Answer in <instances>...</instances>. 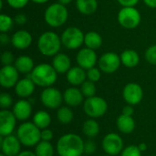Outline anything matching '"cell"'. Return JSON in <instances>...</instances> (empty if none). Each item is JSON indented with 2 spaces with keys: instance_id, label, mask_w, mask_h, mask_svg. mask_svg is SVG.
Masks as SVG:
<instances>
[{
  "instance_id": "21",
  "label": "cell",
  "mask_w": 156,
  "mask_h": 156,
  "mask_svg": "<svg viewBox=\"0 0 156 156\" xmlns=\"http://www.w3.org/2000/svg\"><path fill=\"white\" fill-rule=\"evenodd\" d=\"M68 82L74 86H80L85 80H87V70L80 68V66L71 67L69 70L66 73Z\"/></svg>"
},
{
  "instance_id": "34",
  "label": "cell",
  "mask_w": 156,
  "mask_h": 156,
  "mask_svg": "<svg viewBox=\"0 0 156 156\" xmlns=\"http://www.w3.org/2000/svg\"><path fill=\"white\" fill-rule=\"evenodd\" d=\"M13 105V98L7 92L0 94V107L2 110H8Z\"/></svg>"
},
{
  "instance_id": "50",
  "label": "cell",
  "mask_w": 156,
  "mask_h": 156,
  "mask_svg": "<svg viewBox=\"0 0 156 156\" xmlns=\"http://www.w3.org/2000/svg\"><path fill=\"white\" fill-rule=\"evenodd\" d=\"M72 2V0H58V3L64 5H67L69 4H70Z\"/></svg>"
},
{
  "instance_id": "52",
  "label": "cell",
  "mask_w": 156,
  "mask_h": 156,
  "mask_svg": "<svg viewBox=\"0 0 156 156\" xmlns=\"http://www.w3.org/2000/svg\"><path fill=\"white\" fill-rule=\"evenodd\" d=\"M102 156H111V155H109V154H105V155H102Z\"/></svg>"
},
{
  "instance_id": "28",
  "label": "cell",
  "mask_w": 156,
  "mask_h": 156,
  "mask_svg": "<svg viewBox=\"0 0 156 156\" xmlns=\"http://www.w3.org/2000/svg\"><path fill=\"white\" fill-rule=\"evenodd\" d=\"M82 133L88 138H94L100 133V124L95 119L90 118L83 122Z\"/></svg>"
},
{
  "instance_id": "27",
  "label": "cell",
  "mask_w": 156,
  "mask_h": 156,
  "mask_svg": "<svg viewBox=\"0 0 156 156\" xmlns=\"http://www.w3.org/2000/svg\"><path fill=\"white\" fill-rule=\"evenodd\" d=\"M102 37L101 36L95 31H90L85 34L84 37V45L86 48L96 50L100 48L102 45Z\"/></svg>"
},
{
  "instance_id": "14",
  "label": "cell",
  "mask_w": 156,
  "mask_h": 156,
  "mask_svg": "<svg viewBox=\"0 0 156 156\" xmlns=\"http://www.w3.org/2000/svg\"><path fill=\"white\" fill-rule=\"evenodd\" d=\"M98 60L99 58L95 50L86 47L80 49L76 56V61L78 66L86 70L95 67L98 63Z\"/></svg>"
},
{
  "instance_id": "1",
  "label": "cell",
  "mask_w": 156,
  "mask_h": 156,
  "mask_svg": "<svg viewBox=\"0 0 156 156\" xmlns=\"http://www.w3.org/2000/svg\"><path fill=\"white\" fill-rule=\"evenodd\" d=\"M58 156H81L84 154V141L76 133L63 134L57 142Z\"/></svg>"
},
{
  "instance_id": "53",
  "label": "cell",
  "mask_w": 156,
  "mask_h": 156,
  "mask_svg": "<svg viewBox=\"0 0 156 156\" xmlns=\"http://www.w3.org/2000/svg\"><path fill=\"white\" fill-rule=\"evenodd\" d=\"M146 156H151V155H146Z\"/></svg>"
},
{
  "instance_id": "47",
  "label": "cell",
  "mask_w": 156,
  "mask_h": 156,
  "mask_svg": "<svg viewBox=\"0 0 156 156\" xmlns=\"http://www.w3.org/2000/svg\"><path fill=\"white\" fill-rule=\"evenodd\" d=\"M16 156H37L35 152L31 151H21Z\"/></svg>"
},
{
  "instance_id": "15",
  "label": "cell",
  "mask_w": 156,
  "mask_h": 156,
  "mask_svg": "<svg viewBox=\"0 0 156 156\" xmlns=\"http://www.w3.org/2000/svg\"><path fill=\"white\" fill-rule=\"evenodd\" d=\"M19 80V72L14 65L3 66L0 69V85L5 89L16 86Z\"/></svg>"
},
{
  "instance_id": "43",
  "label": "cell",
  "mask_w": 156,
  "mask_h": 156,
  "mask_svg": "<svg viewBox=\"0 0 156 156\" xmlns=\"http://www.w3.org/2000/svg\"><path fill=\"white\" fill-rule=\"evenodd\" d=\"M119 2V4L124 7V6H135L139 0H117Z\"/></svg>"
},
{
  "instance_id": "31",
  "label": "cell",
  "mask_w": 156,
  "mask_h": 156,
  "mask_svg": "<svg viewBox=\"0 0 156 156\" xmlns=\"http://www.w3.org/2000/svg\"><path fill=\"white\" fill-rule=\"evenodd\" d=\"M34 152L37 156H53L55 149L50 142L40 141L35 146Z\"/></svg>"
},
{
  "instance_id": "17",
  "label": "cell",
  "mask_w": 156,
  "mask_h": 156,
  "mask_svg": "<svg viewBox=\"0 0 156 156\" xmlns=\"http://www.w3.org/2000/svg\"><path fill=\"white\" fill-rule=\"evenodd\" d=\"M12 112L17 121L26 122L32 114V105L29 101L26 99H20L13 105Z\"/></svg>"
},
{
  "instance_id": "29",
  "label": "cell",
  "mask_w": 156,
  "mask_h": 156,
  "mask_svg": "<svg viewBox=\"0 0 156 156\" xmlns=\"http://www.w3.org/2000/svg\"><path fill=\"white\" fill-rule=\"evenodd\" d=\"M35 125H37L40 130L48 128L51 123V116L46 111H38L33 115V121Z\"/></svg>"
},
{
  "instance_id": "26",
  "label": "cell",
  "mask_w": 156,
  "mask_h": 156,
  "mask_svg": "<svg viewBox=\"0 0 156 156\" xmlns=\"http://www.w3.org/2000/svg\"><path fill=\"white\" fill-rule=\"evenodd\" d=\"M76 7L78 11L85 16L94 14L98 9L97 0H76Z\"/></svg>"
},
{
  "instance_id": "13",
  "label": "cell",
  "mask_w": 156,
  "mask_h": 156,
  "mask_svg": "<svg viewBox=\"0 0 156 156\" xmlns=\"http://www.w3.org/2000/svg\"><path fill=\"white\" fill-rule=\"evenodd\" d=\"M1 154L5 156H16L21 152L22 144L16 135L10 134L7 136H0Z\"/></svg>"
},
{
  "instance_id": "39",
  "label": "cell",
  "mask_w": 156,
  "mask_h": 156,
  "mask_svg": "<svg viewBox=\"0 0 156 156\" xmlns=\"http://www.w3.org/2000/svg\"><path fill=\"white\" fill-rule=\"evenodd\" d=\"M29 0H6V3L9 6L14 9H21L25 7Z\"/></svg>"
},
{
  "instance_id": "44",
  "label": "cell",
  "mask_w": 156,
  "mask_h": 156,
  "mask_svg": "<svg viewBox=\"0 0 156 156\" xmlns=\"http://www.w3.org/2000/svg\"><path fill=\"white\" fill-rule=\"evenodd\" d=\"M134 113V109L133 107V105L127 104L126 106H124L122 110V114L123 115H127V116H133Z\"/></svg>"
},
{
  "instance_id": "6",
  "label": "cell",
  "mask_w": 156,
  "mask_h": 156,
  "mask_svg": "<svg viewBox=\"0 0 156 156\" xmlns=\"http://www.w3.org/2000/svg\"><path fill=\"white\" fill-rule=\"evenodd\" d=\"M83 111L90 118H101L107 112L108 103L103 98L95 95L90 98H86L83 102Z\"/></svg>"
},
{
  "instance_id": "20",
  "label": "cell",
  "mask_w": 156,
  "mask_h": 156,
  "mask_svg": "<svg viewBox=\"0 0 156 156\" xmlns=\"http://www.w3.org/2000/svg\"><path fill=\"white\" fill-rule=\"evenodd\" d=\"M35 87L36 84L31 80V78L27 76V78L21 79L17 81V83L15 86V91L19 98L27 99L34 93Z\"/></svg>"
},
{
  "instance_id": "9",
  "label": "cell",
  "mask_w": 156,
  "mask_h": 156,
  "mask_svg": "<svg viewBox=\"0 0 156 156\" xmlns=\"http://www.w3.org/2000/svg\"><path fill=\"white\" fill-rule=\"evenodd\" d=\"M101 146L106 154L115 156L122 152L124 149V143L118 133H110L103 137Z\"/></svg>"
},
{
  "instance_id": "45",
  "label": "cell",
  "mask_w": 156,
  "mask_h": 156,
  "mask_svg": "<svg viewBox=\"0 0 156 156\" xmlns=\"http://www.w3.org/2000/svg\"><path fill=\"white\" fill-rule=\"evenodd\" d=\"M9 42L11 43V37H9L7 33H0V43L3 46H5Z\"/></svg>"
},
{
  "instance_id": "18",
  "label": "cell",
  "mask_w": 156,
  "mask_h": 156,
  "mask_svg": "<svg viewBox=\"0 0 156 156\" xmlns=\"http://www.w3.org/2000/svg\"><path fill=\"white\" fill-rule=\"evenodd\" d=\"M84 95L82 94L80 89L77 87L68 88L63 92V101L67 106L69 107H78L84 102Z\"/></svg>"
},
{
  "instance_id": "30",
  "label": "cell",
  "mask_w": 156,
  "mask_h": 156,
  "mask_svg": "<svg viewBox=\"0 0 156 156\" xmlns=\"http://www.w3.org/2000/svg\"><path fill=\"white\" fill-rule=\"evenodd\" d=\"M74 113L69 106L59 107L57 111V119L62 124H69L73 121Z\"/></svg>"
},
{
  "instance_id": "49",
  "label": "cell",
  "mask_w": 156,
  "mask_h": 156,
  "mask_svg": "<svg viewBox=\"0 0 156 156\" xmlns=\"http://www.w3.org/2000/svg\"><path fill=\"white\" fill-rule=\"evenodd\" d=\"M30 1H32L33 3H36V4H39V5H41V4H45V3L48 2L49 0H30Z\"/></svg>"
},
{
  "instance_id": "12",
  "label": "cell",
  "mask_w": 156,
  "mask_h": 156,
  "mask_svg": "<svg viewBox=\"0 0 156 156\" xmlns=\"http://www.w3.org/2000/svg\"><path fill=\"white\" fill-rule=\"evenodd\" d=\"M122 98L127 104L133 106L139 104L144 98L143 88L135 82L127 83L122 90Z\"/></svg>"
},
{
  "instance_id": "41",
  "label": "cell",
  "mask_w": 156,
  "mask_h": 156,
  "mask_svg": "<svg viewBox=\"0 0 156 156\" xmlns=\"http://www.w3.org/2000/svg\"><path fill=\"white\" fill-rule=\"evenodd\" d=\"M53 132L48 129H43L41 130V141H46V142H50L53 139Z\"/></svg>"
},
{
  "instance_id": "22",
  "label": "cell",
  "mask_w": 156,
  "mask_h": 156,
  "mask_svg": "<svg viewBox=\"0 0 156 156\" xmlns=\"http://www.w3.org/2000/svg\"><path fill=\"white\" fill-rule=\"evenodd\" d=\"M58 74H65L71 68V60L65 53H58L52 58V64Z\"/></svg>"
},
{
  "instance_id": "5",
  "label": "cell",
  "mask_w": 156,
  "mask_h": 156,
  "mask_svg": "<svg viewBox=\"0 0 156 156\" xmlns=\"http://www.w3.org/2000/svg\"><path fill=\"white\" fill-rule=\"evenodd\" d=\"M44 18L49 27H59L67 22L69 18V10L66 5L58 2L54 3L47 7Z\"/></svg>"
},
{
  "instance_id": "24",
  "label": "cell",
  "mask_w": 156,
  "mask_h": 156,
  "mask_svg": "<svg viewBox=\"0 0 156 156\" xmlns=\"http://www.w3.org/2000/svg\"><path fill=\"white\" fill-rule=\"evenodd\" d=\"M14 66L18 70V72L22 74H29L35 68L34 60L32 59L31 57L27 55L17 57L15 60Z\"/></svg>"
},
{
  "instance_id": "32",
  "label": "cell",
  "mask_w": 156,
  "mask_h": 156,
  "mask_svg": "<svg viewBox=\"0 0 156 156\" xmlns=\"http://www.w3.org/2000/svg\"><path fill=\"white\" fill-rule=\"evenodd\" d=\"M15 20L6 14L0 15V32L1 33H8L13 27Z\"/></svg>"
},
{
  "instance_id": "10",
  "label": "cell",
  "mask_w": 156,
  "mask_h": 156,
  "mask_svg": "<svg viewBox=\"0 0 156 156\" xmlns=\"http://www.w3.org/2000/svg\"><path fill=\"white\" fill-rule=\"evenodd\" d=\"M40 101L45 107L48 109H58L61 106L62 101H64L63 93L52 86L44 88L40 93Z\"/></svg>"
},
{
  "instance_id": "7",
  "label": "cell",
  "mask_w": 156,
  "mask_h": 156,
  "mask_svg": "<svg viewBox=\"0 0 156 156\" xmlns=\"http://www.w3.org/2000/svg\"><path fill=\"white\" fill-rule=\"evenodd\" d=\"M119 24L126 29L136 28L141 23V13L134 6L122 7L117 16Z\"/></svg>"
},
{
  "instance_id": "3",
  "label": "cell",
  "mask_w": 156,
  "mask_h": 156,
  "mask_svg": "<svg viewBox=\"0 0 156 156\" xmlns=\"http://www.w3.org/2000/svg\"><path fill=\"white\" fill-rule=\"evenodd\" d=\"M61 46L60 37L53 31L42 33L37 39V48L39 52L46 57H54L59 53Z\"/></svg>"
},
{
  "instance_id": "2",
  "label": "cell",
  "mask_w": 156,
  "mask_h": 156,
  "mask_svg": "<svg viewBox=\"0 0 156 156\" xmlns=\"http://www.w3.org/2000/svg\"><path fill=\"white\" fill-rule=\"evenodd\" d=\"M36 86L48 88L51 87L58 79V72L53 66L48 63H40L35 66L31 73L28 74Z\"/></svg>"
},
{
  "instance_id": "16",
  "label": "cell",
  "mask_w": 156,
  "mask_h": 156,
  "mask_svg": "<svg viewBox=\"0 0 156 156\" xmlns=\"http://www.w3.org/2000/svg\"><path fill=\"white\" fill-rule=\"evenodd\" d=\"M17 119L12 111H0V136H7L13 134Z\"/></svg>"
},
{
  "instance_id": "51",
  "label": "cell",
  "mask_w": 156,
  "mask_h": 156,
  "mask_svg": "<svg viewBox=\"0 0 156 156\" xmlns=\"http://www.w3.org/2000/svg\"><path fill=\"white\" fill-rule=\"evenodd\" d=\"M0 156H5V154H0Z\"/></svg>"
},
{
  "instance_id": "4",
  "label": "cell",
  "mask_w": 156,
  "mask_h": 156,
  "mask_svg": "<svg viewBox=\"0 0 156 156\" xmlns=\"http://www.w3.org/2000/svg\"><path fill=\"white\" fill-rule=\"evenodd\" d=\"M26 147L36 146L41 141V130L32 122H24L16 129V134Z\"/></svg>"
},
{
  "instance_id": "38",
  "label": "cell",
  "mask_w": 156,
  "mask_h": 156,
  "mask_svg": "<svg viewBox=\"0 0 156 156\" xmlns=\"http://www.w3.org/2000/svg\"><path fill=\"white\" fill-rule=\"evenodd\" d=\"M15 57L10 51H5L1 55V63L3 64V66L13 65V63H15Z\"/></svg>"
},
{
  "instance_id": "46",
  "label": "cell",
  "mask_w": 156,
  "mask_h": 156,
  "mask_svg": "<svg viewBox=\"0 0 156 156\" xmlns=\"http://www.w3.org/2000/svg\"><path fill=\"white\" fill-rule=\"evenodd\" d=\"M144 4L150 8H156V0H144Z\"/></svg>"
},
{
  "instance_id": "19",
  "label": "cell",
  "mask_w": 156,
  "mask_h": 156,
  "mask_svg": "<svg viewBox=\"0 0 156 156\" xmlns=\"http://www.w3.org/2000/svg\"><path fill=\"white\" fill-rule=\"evenodd\" d=\"M32 35L27 30H18L11 36V44L16 49H26L32 44Z\"/></svg>"
},
{
  "instance_id": "8",
  "label": "cell",
  "mask_w": 156,
  "mask_h": 156,
  "mask_svg": "<svg viewBox=\"0 0 156 156\" xmlns=\"http://www.w3.org/2000/svg\"><path fill=\"white\" fill-rule=\"evenodd\" d=\"M85 34L77 27H67L61 34V43L68 49H77L84 44Z\"/></svg>"
},
{
  "instance_id": "40",
  "label": "cell",
  "mask_w": 156,
  "mask_h": 156,
  "mask_svg": "<svg viewBox=\"0 0 156 156\" xmlns=\"http://www.w3.org/2000/svg\"><path fill=\"white\" fill-rule=\"evenodd\" d=\"M97 146L92 140H87L84 142V154H92L96 152Z\"/></svg>"
},
{
  "instance_id": "23",
  "label": "cell",
  "mask_w": 156,
  "mask_h": 156,
  "mask_svg": "<svg viewBox=\"0 0 156 156\" xmlns=\"http://www.w3.org/2000/svg\"><path fill=\"white\" fill-rule=\"evenodd\" d=\"M120 57L122 64L128 69L135 68L136 66H138L140 62V56L138 52L134 49H125L121 53Z\"/></svg>"
},
{
  "instance_id": "35",
  "label": "cell",
  "mask_w": 156,
  "mask_h": 156,
  "mask_svg": "<svg viewBox=\"0 0 156 156\" xmlns=\"http://www.w3.org/2000/svg\"><path fill=\"white\" fill-rule=\"evenodd\" d=\"M101 70L100 69V68H96L93 67L90 69L87 70V80L92 81V82H98L101 78Z\"/></svg>"
},
{
  "instance_id": "37",
  "label": "cell",
  "mask_w": 156,
  "mask_h": 156,
  "mask_svg": "<svg viewBox=\"0 0 156 156\" xmlns=\"http://www.w3.org/2000/svg\"><path fill=\"white\" fill-rule=\"evenodd\" d=\"M144 58L148 63L156 65V45H153L146 49L144 53Z\"/></svg>"
},
{
  "instance_id": "33",
  "label": "cell",
  "mask_w": 156,
  "mask_h": 156,
  "mask_svg": "<svg viewBox=\"0 0 156 156\" xmlns=\"http://www.w3.org/2000/svg\"><path fill=\"white\" fill-rule=\"evenodd\" d=\"M80 90L85 98H90L96 95V85L95 82H92L89 80H85L80 85Z\"/></svg>"
},
{
  "instance_id": "48",
  "label": "cell",
  "mask_w": 156,
  "mask_h": 156,
  "mask_svg": "<svg viewBox=\"0 0 156 156\" xmlns=\"http://www.w3.org/2000/svg\"><path fill=\"white\" fill-rule=\"evenodd\" d=\"M138 147H139V149H140L142 152H144V151L147 150V145H146V144H144V143H141V144L138 145Z\"/></svg>"
},
{
  "instance_id": "42",
  "label": "cell",
  "mask_w": 156,
  "mask_h": 156,
  "mask_svg": "<svg viewBox=\"0 0 156 156\" xmlns=\"http://www.w3.org/2000/svg\"><path fill=\"white\" fill-rule=\"evenodd\" d=\"M14 20H15V23L16 25H18V26H24L27 23V16L25 14L20 13V14H17L15 16Z\"/></svg>"
},
{
  "instance_id": "36",
  "label": "cell",
  "mask_w": 156,
  "mask_h": 156,
  "mask_svg": "<svg viewBox=\"0 0 156 156\" xmlns=\"http://www.w3.org/2000/svg\"><path fill=\"white\" fill-rule=\"evenodd\" d=\"M142 151L139 149L138 145H129L124 147L122 152L121 153V156H142Z\"/></svg>"
},
{
  "instance_id": "11",
  "label": "cell",
  "mask_w": 156,
  "mask_h": 156,
  "mask_svg": "<svg viewBox=\"0 0 156 156\" xmlns=\"http://www.w3.org/2000/svg\"><path fill=\"white\" fill-rule=\"evenodd\" d=\"M122 64L121 57L114 52H106L98 60V66L103 73L112 74L117 71Z\"/></svg>"
},
{
  "instance_id": "25",
  "label": "cell",
  "mask_w": 156,
  "mask_h": 156,
  "mask_svg": "<svg viewBox=\"0 0 156 156\" xmlns=\"http://www.w3.org/2000/svg\"><path fill=\"white\" fill-rule=\"evenodd\" d=\"M118 130L123 134H130L135 129V121L133 116L121 114L116 121Z\"/></svg>"
}]
</instances>
